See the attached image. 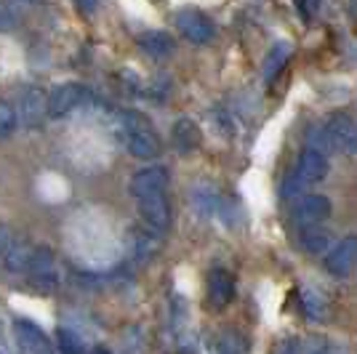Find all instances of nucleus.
<instances>
[{
	"instance_id": "1a4fd4ad",
	"label": "nucleus",
	"mask_w": 357,
	"mask_h": 354,
	"mask_svg": "<svg viewBox=\"0 0 357 354\" xmlns=\"http://www.w3.org/2000/svg\"><path fill=\"white\" fill-rule=\"evenodd\" d=\"M176 27L181 32V38H187L190 43H211V38H213V24H211L208 16L197 14V11H184V14H178L176 19Z\"/></svg>"
},
{
	"instance_id": "ddd939ff",
	"label": "nucleus",
	"mask_w": 357,
	"mask_h": 354,
	"mask_svg": "<svg viewBox=\"0 0 357 354\" xmlns=\"http://www.w3.org/2000/svg\"><path fill=\"white\" fill-rule=\"evenodd\" d=\"M235 295V282L229 277V272L224 269H213L208 275V298L216 307H227Z\"/></svg>"
},
{
	"instance_id": "6ab92c4d",
	"label": "nucleus",
	"mask_w": 357,
	"mask_h": 354,
	"mask_svg": "<svg viewBox=\"0 0 357 354\" xmlns=\"http://www.w3.org/2000/svg\"><path fill=\"white\" fill-rule=\"evenodd\" d=\"M222 354H235V352H245V341L240 339L238 333H224L219 346H216Z\"/></svg>"
},
{
	"instance_id": "5701e85b",
	"label": "nucleus",
	"mask_w": 357,
	"mask_h": 354,
	"mask_svg": "<svg viewBox=\"0 0 357 354\" xmlns=\"http://www.w3.org/2000/svg\"><path fill=\"white\" fill-rule=\"evenodd\" d=\"M296 6H298V11L307 16H314L317 14V8H320V0H296Z\"/></svg>"
},
{
	"instance_id": "b1692460",
	"label": "nucleus",
	"mask_w": 357,
	"mask_h": 354,
	"mask_svg": "<svg viewBox=\"0 0 357 354\" xmlns=\"http://www.w3.org/2000/svg\"><path fill=\"white\" fill-rule=\"evenodd\" d=\"M301 298H304V307H307V311H310L312 317H320V304L314 301L312 291H304V295H301Z\"/></svg>"
},
{
	"instance_id": "9d476101",
	"label": "nucleus",
	"mask_w": 357,
	"mask_h": 354,
	"mask_svg": "<svg viewBox=\"0 0 357 354\" xmlns=\"http://www.w3.org/2000/svg\"><path fill=\"white\" fill-rule=\"evenodd\" d=\"M165 187H168V171L160 168V165H149V168L139 171L131 178V194H134L136 200L144 197V194L165 192Z\"/></svg>"
},
{
	"instance_id": "dca6fc26",
	"label": "nucleus",
	"mask_w": 357,
	"mask_h": 354,
	"mask_svg": "<svg viewBox=\"0 0 357 354\" xmlns=\"http://www.w3.org/2000/svg\"><path fill=\"white\" fill-rule=\"evenodd\" d=\"M139 45L147 51L152 59H165L171 51H174V40L165 35V32H144L139 38Z\"/></svg>"
},
{
	"instance_id": "9b49d317",
	"label": "nucleus",
	"mask_w": 357,
	"mask_h": 354,
	"mask_svg": "<svg viewBox=\"0 0 357 354\" xmlns=\"http://www.w3.org/2000/svg\"><path fill=\"white\" fill-rule=\"evenodd\" d=\"M296 174L301 176L304 184H314L320 178H326L328 174V157L323 149L317 147H307L301 152V157L296 162Z\"/></svg>"
},
{
	"instance_id": "a878e982",
	"label": "nucleus",
	"mask_w": 357,
	"mask_h": 354,
	"mask_svg": "<svg viewBox=\"0 0 357 354\" xmlns=\"http://www.w3.org/2000/svg\"><path fill=\"white\" fill-rule=\"evenodd\" d=\"M8 243H11V235H8V229H6V226H0V253H6Z\"/></svg>"
},
{
	"instance_id": "423d86ee",
	"label": "nucleus",
	"mask_w": 357,
	"mask_h": 354,
	"mask_svg": "<svg viewBox=\"0 0 357 354\" xmlns=\"http://www.w3.org/2000/svg\"><path fill=\"white\" fill-rule=\"evenodd\" d=\"M86 99V88L77 83H64L48 96V118L59 120L64 115H70L77 104Z\"/></svg>"
},
{
	"instance_id": "cd10ccee",
	"label": "nucleus",
	"mask_w": 357,
	"mask_h": 354,
	"mask_svg": "<svg viewBox=\"0 0 357 354\" xmlns=\"http://www.w3.org/2000/svg\"><path fill=\"white\" fill-rule=\"evenodd\" d=\"M22 3H30V6H38V3H43V0H22Z\"/></svg>"
},
{
	"instance_id": "f3484780",
	"label": "nucleus",
	"mask_w": 357,
	"mask_h": 354,
	"mask_svg": "<svg viewBox=\"0 0 357 354\" xmlns=\"http://www.w3.org/2000/svg\"><path fill=\"white\" fill-rule=\"evenodd\" d=\"M301 245H304V251H310V253H326V251H331V235H328L326 229H314V224H312V226L304 229Z\"/></svg>"
},
{
	"instance_id": "7ed1b4c3",
	"label": "nucleus",
	"mask_w": 357,
	"mask_h": 354,
	"mask_svg": "<svg viewBox=\"0 0 357 354\" xmlns=\"http://www.w3.org/2000/svg\"><path fill=\"white\" fill-rule=\"evenodd\" d=\"M326 133L333 149L342 155H357V123L349 115H333L326 123Z\"/></svg>"
},
{
	"instance_id": "2eb2a0df",
	"label": "nucleus",
	"mask_w": 357,
	"mask_h": 354,
	"mask_svg": "<svg viewBox=\"0 0 357 354\" xmlns=\"http://www.w3.org/2000/svg\"><path fill=\"white\" fill-rule=\"evenodd\" d=\"M174 141H176L178 152H192V149L200 147V128L192 120H178L174 125Z\"/></svg>"
},
{
	"instance_id": "4468645a",
	"label": "nucleus",
	"mask_w": 357,
	"mask_h": 354,
	"mask_svg": "<svg viewBox=\"0 0 357 354\" xmlns=\"http://www.w3.org/2000/svg\"><path fill=\"white\" fill-rule=\"evenodd\" d=\"M32 253L35 248H30V243H8V248L3 253V261H6V269L11 272V275H22V272H27L30 269V261H32Z\"/></svg>"
},
{
	"instance_id": "393cba45",
	"label": "nucleus",
	"mask_w": 357,
	"mask_h": 354,
	"mask_svg": "<svg viewBox=\"0 0 357 354\" xmlns=\"http://www.w3.org/2000/svg\"><path fill=\"white\" fill-rule=\"evenodd\" d=\"M16 22H14V16L8 14V11H0V32H6V30H11Z\"/></svg>"
},
{
	"instance_id": "4be33fe9",
	"label": "nucleus",
	"mask_w": 357,
	"mask_h": 354,
	"mask_svg": "<svg viewBox=\"0 0 357 354\" xmlns=\"http://www.w3.org/2000/svg\"><path fill=\"white\" fill-rule=\"evenodd\" d=\"M301 187H304V181H301V176L294 171V174L283 181V197H294V194H298L301 192Z\"/></svg>"
},
{
	"instance_id": "412c9836",
	"label": "nucleus",
	"mask_w": 357,
	"mask_h": 354,
	"mask_svg": "<svg viewBox=\"0 0 357 354\" xmlns=\"http://www.w3.org/2000/svg\"><path fill=\"white\" fill-rule=\"evenodd\" d=\"M285 56H288V48H285V45H280V48H275V51H272L269 64H267V77H275V72L285 64Z\"/></svg>"
},
{
	"instance_id": "39448f33",
	"label": "nucleus",
	"mask_w": 357,
	"mask_h": 354,
	"mask_svg": "<svg viewBox=\"0 0 357 354\" xmlns=\"http://www.w3.org/2000/svg\"><path fill=\"white\" fill-rule=\"evenodd\" d=\"M357 264V237L349 235L339 240L326 256V269L331 275H336V277H344V275H349Z\"/></svg>"
},
{
	"instance_id": "f257e3e1",
	"label": "nucleus",
	"mask_w": 357,
	"mask_h": 354,
	"mask_svg": "<svg viewBox=\"0 0 357 354\" xmlns=\"http://www.w3.org/2000/svg\"><path fill=\"white\" fill-rule=\"evenodd\" d=\"M120 131L128 152L139 160H155L160 155V139L152 131L149 120L139 112H120Z\"/></svg>"
},
{
	"instance_id": "f8f14e48",
	"label": "nucleus",
	"mask_w": 357,
	"mask_h": 354,
	"mask_svg": "<svg viewBox=\"0 0 357 354\" xmlns=\"http://www.w3.org/2000/svg\"><path fill=\"white\" fill-rule=\"evenodd\" d=\"M14 333L22 352H51V344L45 339V333L30 320H14Z\"/></svg>"
},
{
	"instance_id": "0eeeda50",
	"label": "nucleus",
	"mask_w": 357,
	"mask_h": 354,
	"mask_svg": "<svg viewBox=\"0 0 357 354\" xmlns=\"http://www.w3.org/2000/svg\"><path fill=\"white\" fill-rule=\"evenodd\" d=\"M27 275H30L32 285L40 288V291L56 288V280H59V277H56V269H54V253L48 251V248H35Z\"/></svg>"
},
{
	"instance_id": "aec40b11",
	"label": "nucleus",
	"mask_w": 357,
	"mask_h": 354,
	"mask_svg": "<svg viewBox=\"0 0 357 354\" xmlns=\"http://www.w3.org/2000/svg\"><path fill=\"white\" fill-rule=\"evenodd\" d=\"M59 349L67 354H80L86 346L80 344V339L75 336L73 330H59Z\"/></svg>"
},
{
	"instance_id": "bb28decb",
	"label": "nucleus",
	"mask_w": 357,
	"mask_h": 354,
	"mask_svg": "<svg viewBox=\"0 0 357 354\" xmlns=\"http://www.w3.org/2000/svg\"><path fill=\"white\" fill-rule=\"evenodd\" d=\"M75 3H77V6H80V11H93V8H96V3H99V0H75Z\"/></svg>"
},
{
	"instance_id": "20e7f679",
	"label": "nucleus",
	"mask_w": 357,
	"mask_h": 354,
	"mask_svg": "<svg viewBox=\"0 0 357 354\" xmlns=\"http://www.w3.org/2000/svg\"><path fill=\"white\" fill-rule=\"evenodd\" d=\"M16 115H19V125L24 128H38L43 118L48 115V96L40 88H27L22 91V99L16 107Z\"/></svg>"
},
{
	"instance_id": "6e6552de",
	"label": "nucleus",
	"mask_w": 357,
	"mask_h": 354,
	"mask_svg": "<svg viewBox=\"0 0 357 354\" xmlns=\"http://www.w3.org/2000/svg\"><path fill=\"white\" fill-rule=\"evenodd\" d=\"M331 216V200L326 194H307L301 197L294 208V219H296L301 226H317L320 222H326Z\"/></svg>"
},
{
	"instance_id": "a211bd4d",
	"label": "nucleus",
	"mask_w": 357,
	"mask_h": 354,
	"mask_svg": "<svg viewBox=\"0 0 357 354\" xmlns=\"http://www.w3.org/2000/svg\"><path fill=\"white\" fill-rule=\"evenodd\" d=\"M16 125H19V115H16V109L8 102H3V99H0V136L11 133Z\"/></svg>"
},
{
	"instance_id": "f03ea898",
	"label": "nucleus",
	"mask_w": 357,
	"mask_h": 354,
	"mask_svg": "<svg viewBox=\"0 0 357 354\" xmlns=\"http://www.w3.org/2000/svg\"><path fill=\"white\" fill-rule=\"evenodd\" d=\"M139 216L152 232H165L171 226V203H168L165 192L139 197Z\"/></svg>"
}]
</instances>
